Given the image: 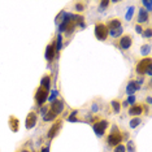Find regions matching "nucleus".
I'll return each instance as SVG.
<instances>
[{"mask_svg": "<svg viewBox=\"0 0 152 152\" xmlns=\"http://www.w3.org/2000/svg\"><path fill=\"white\" fill-rule=\"evenodd\" d=\"M110 105H112L115 113H120V109H121V103L118 100H112L110 101Z\"/></svg>", "mask_w": 152, "mask_h": 152, "instance_id": "obj_21", "label": "nucleus"}, {"mask_svg": "<svg viewBox=\"0 0 152 152\" xmlns=\"http://www.w3.org/2000/svg\"><path fill=\"white\" fill-rule=\"evenodd\" d=\"M147 21H148V12L142 7V8L139 9V14H138V25L147 22Z\"/></svg>", "mask_w": 152, "mask_h": 152, "instance_id": "obj_14", "label": "nucleus"}, {"mask_svg": "<svg viewBox=\"0 0 152 152\" xmlns=\"http://www.w3.org/2000/svg\"><path fill=\"white\" fill-rule=\"evenodd\" d=\"M48 109H50V105H44V107H42V109H40V116H44L46 113L48 112Z\"/></svg>", "mask_w": 152, "mask_h": 152, "instance_id": "obj_32", "label": "nucleus"}, {"mask_svg": "<svg viewBox=\"0 0 152 152\" xmlns=\"http://www.w3.org/2000/svg\"><path fill=\"white\" fill-rule=\"evenodd\" d=\"M9 127H11V130L12 131H18V129H20V121H18V118H16V117H13V116H11L9 117Z\"/></svg>", "mask_w": 152, "mask_h": 152, "instance_id": "obj_15", "label": "nucleus"}, {"mask_svg": "<svg viewBox=\"0 0 152 152\" xmlns=\"http://www.w3.org/2000/svg\"><path fill=\"white\" fill-rule=\"evenodd\" d=\"M143 110H144L143 105L134 104V105H131V107L129 108V115L133 116V117H138V116H141L142 113H143Z\"/></svg>", "mask_w": 152, "mask_h": 152, "instance_id": "obj_9", "label": "nucleus"}, {"mask_svg": "<svg viewBox=\"0 0 152 152\" xmlns=\"http://www.w3.org/2000/svg\"><path fill=\"white\" fill-rule=\"evenodd\" d=\"M40 87H43V88H46V90L50 91V87H51V77H50V74L43 76L42 81H40Z\"/></svg>", "mask_w": 152, "mask_h": 152, "instance_id": "obj_16", "label": "nucleus"}, {"mask_svg": "<svg viewBox=\"0 0 152 152\" xmlns=\"http://www.w3.org/2000/svg\"><path fill=\"white\" fill-rule=\"evenodd\" d=\"M127 148H129V152H134V143L131 141L127 143Z\"/></svg>", "mask_w": 152, "mask_h": 152, "instance_id": "obj_33", "label": "nucleus"}, {"mask_svg": "<svg viewBox=\"0 0 152 152\" xmlns=\"http://www.w3.org/2000/svg\"><path fill=\"white\" fill-rule=\"evenodd\" d=\"M95 37L99 40H105L108 38V29L105 26V23L103 22H96L95 25Z\"/></svg>", "mask_w": 152, "mask_h": 152, "instance_id": "obj_3", "label": "nucleus"}, {"mask_svg": "<svg viewBox=\"0 0 152 152\" xmlns=\"http://www.w3.org/2000/svg\"><path fill=\"white\" fill-rule=\"evenodd\" d=\"M131 44H133V38L130 37L129 34H126V35H122V37L120 38L118 47L121 48V50H129V48L131 47Z\"/></svg>", "mask_w": 152, "mask_h": 152, "instance_id": "obj_6", "label": "nucleus"}, {"mask_svg": "<svg viewBox=\"0 0 152 152\" xmlns=\"http://www.w3.org/2000/svg\"><path fill=\"white\" fill-rule=\"evenodd\" d=\"M134 7H129L127 8V12H126V20L127 21H130L131 20V17H133V14H134Z\"/></svg>", "mask_w": 152, "mask_h": 152, "instance_id": "obj_24", "label": "nucleus"}, {"mask_svg": "<svg viewBox=\"0 0 152 152\" xmlns=\"http://www.w3.org/2000/svg\"><path fill=\"white\" fill-rule=\"evenodd\" d=\"M142 35H143L144 38H148V39H149V38H151V29H149V27L146 29V30L142 33Z\"/></svg>", "mask_w": 152, "mask_h": 152, "instance_id": "obj_29", "label": "nucleus"}, {"mask_svg": "<svg viewBox=\"0 0 152 152\" xmlns=\"http://www.w3.org/2000/svg\"><path fill=\"white\" fill-rule=\"evenodd\" d=\"M48 90H46V88H43V87H38L37 88V91H35V96H34V99H35V104L37 105H43L47 101V99H48Z\"/></svg>", "mask_w": 152, "mask_h": 152, "instance_id": "obj_1", "label": "nucleus"}, {"mask_svg": "<svg viewBox=\"0 0 152 152\" xmlns=\"http://www.w3.org/2000/svg\"><path fill=\"white\" fill-rule=\"evenodd\" d=\"M126 103H127V104L134 105V103H135V96H134V95H130V96H129V99L126 100Z\"/></svg>", "mask_w": 152, "mask_h": 152, "instance_id": "obj_31", "label": "nucleus"}, {"mask_svg": "<svg viewBox=\"0 0 152 152\" xmlns=\"http://www.w3.org/2000/svg\"><path fill=\"white\" fill-rule=\"evenodd\" d=\"M77 115H78V112H73L69 117H68V121H70V122H77L78 121V118H77Z\"/></svg>", "mask_w": 152, "mask_h": 152, "instance_id": "obj_26", "label": "nucleus"}, {"mask_svg": "<svg viewBox=\"0 0 152 152\" xmlns=\"http://www.w3.org/2000/svg\"><path fill=\"white\" fill-rule=\"evenodd\" d=\"M108 121L107 120H101V121H98L96 124H94V131H95V134L98 135V137H103L105 133V130H107L108 127Z\"/></svg>", "mask_w": 152, "mask_h": 152, "instance_id": "obj_5", "label": "nucleus"}, {"mask_svg": "<svg viewBox=\"0 0 152 152\" xmlns=\"http://www.w3.org/2000/svg\"><path fill=\"white\" fill-rule=\"evenodd\" d=\"M84 9V4L83 3H77L76 4V11L77 12H82Z\"/></svg>", "mask_w": 152, "mask_h": 152, "instance_id": "obj_30", "label": "nucleus"}, {"mask_svg": "<svg viewBox=\"0 0 152 152\" xmlns=\"http://www.w3.org/2000/svg\"><path fill=\"white\" fill-rule=\"evenodd\" d=\"M113 152H126V147H125V144H117V146L115 147V151Z\"/></svg>", "mask_w": 152, "mask_h": 152, "instance_id": "obj_25", "label": "nucleus"}, {"mask_svg": "<svg viewBox=\"0 0 152 152\" xmlns=\"http://www.w3.org/2000/svg\"><path fill=\"white\" fill-rule=\"evenodd\" d=\"M122 27H120V29H116V30H110V31H108V35H110L112 38H118V37H121L122 35Z\"/></svg>", "mask_w": 152, "mask_h": 152, "instance_id": "obj_19", "label": "nucleus"}, {"mask_svg": "<svg viewBox=\"0 0 152 152\" xmlns=\"http://www.w3.org/2000/svg\"><path fill=\"white\" fill-rule=\"evenodd\" d=\"M55 118H56V115H55L52 110H50L48 109V112L46 113L44 116H43V121H46V122H48V121H54Z\"/></svg>", "mask_w": 152, "mask_h": 152, "instance_id": "obj_18", "label": "nucleus"}, {"mask_svg": "<svg viewBox=\"0 0 152 152\" xmlns=\"http://www.w3.org/2000/svg\"><path fill=\"white\" fill-rule=\"evenodd\" d=\"M149 52H151V44H143L141 47V54L143 55V56L149 55Z\"/></svg>", "mask_w": 152, "mask_h": 152, "instance_id": "obj_22", "label": "nucleus"}, {"mask_svg": "<svg viewBox=\"0 0 152 152\" xmlns=\"http://www.w3.org/2000/svg\"><path fill=\"white\" fill-rule=\"evenodd\" d=\"M142 124V118L141 117H135V118H131V121H130V127L131 129H135L137 126H139V125Z\"/></svg>", "mask_w": 152, "mask_h": 152, "instance_id": "obj_20", "label": "nucleus"}, {"mask_svg": "<svg viewBox=\"0 0 152 152\" xmlns=\"http://www.w3.org/2000/svg\"><path fill=\"white\" fill-rule=\"evenodd\" d=\"M74 29H76V22H74V21H70V22L68 23L66 29H65V31H66V35H70V34L74 31Z\"/></svg>", "mask_w": 152, "mask_h": 152, "instance_id": "obj_23", "label": "nucleus"}, {"mask_svg": "<svg viewBox=\"0 0 152 152\" xmlns=\"http://www.w3.org/2000/svg\"><path fill=\"white\" fill-rule=\"evenodd\" d=\"M50 110H52V112H54L56 116L60 115V113L64 110V101L59 100V99L54 100L52 103H51V105H50Z\"/></svg>", "mask_w": 152, "mask_h": 152, "instance_id": "obj_7", "label": "nucleus"}, {"mask_svg": "<svg viewBox=\"0 0 152 152\" xmlns=\"http://www.w3.org/2000/svg\"><path fill=\"white\" fill-rule=\"evenodd\" d=\"M40 152H50V146H46L40 149Z\"/></svg>", "mask_w": 152, "mask_h": 152, "instance_id": "obj_36", "label": "nucleus"}, {"mask_svg": "<svg viewBox=\"0 0 152 152\" xmlns=\"http://www.w3.org/2000/svg\"><path fill=\"white\" fill-rule=\"evenodd\" d=\"M61 47H62V37L61 34H59L55 40V50H56V54H59L60 51H61Z\"/></svg>", "mask_w": 152, "mask_h": 152, "instance_id": "obj_17", "label": "nucleus"}, {"mask_svg": "<svg viewBox=\"0 0 152 152\" xmlns=\"http://www.w3.org/2000/svg\"><path fill=\"white\" fill-rule=\"evenodd\" d=\"M138 90H141V86L137 83V81H130L126 86V94L133 95L134 92H137Z\"/></svg>", "mask_w": 152, "mask_h": 152, "instance_id": "obj_12", "label": "nucleus"}, {"mask_svg": "<svg viewBox=\"0 0 152 152\" xmlns=\"http://www.w3.org/2000/svg\"><path fill=\"white\" fill-rule=\"evenodd\" d=\"M107 29H108V31H110V30H116V29H120L122 26V23H121V20L120 18H110L109 21H108V23L107 25Z\"/></svg>", "mask_w": 152, "mask_h": 152, "instance_id": "obj_10", "label": "nucleus"}, {"mask_svg": "<svg viewBox=\"0 0 152 152\" xmlns=\"http://www.w3.org/2000/svg\"><path fill=\"white\" fill-rule=\"evenodd\" d=\"M152 60L149 59V57H146V59H142L141 61L137 64V68H135V70H137V73L139 74V76H144V74H147V70H148L149 68L152 66L151 64Z\"/></svg>", "mask_w": 152, "mask_h": 152, "instance_id": "obj_4", "label": "nucleus"}, {"mask_svg": "<svg viewBox=\"0 0 152 152\" xmlns=\"http://www.w3.org/2000/svg\"><path fill=\"white\" fill-rule=\"evenodd\" d=\"M21 152H31V151H30V149H26V148H23Z\"/></svg>", "mask_w": 152, "mask_h": 152, "instance_id": "obj_38", "label": "nucleus"}, {"mask_svg": "<svg viewBox=\"0 0 152 152\" xmlns=\"http://www.w3.org/2000/svg\"><path fill=\"white\" fill-rule=\"evenodd\" d=\"M147 103H148V104H151V96H148V98H147Z\"/></svg>", "mask_w": 152, "mask_h": 152, "instance_id": "obj_37", "label": "nucleus"}, {"mask_svg": "<svg viewBox=\"0 0 152 152\" xmlns=\"http://www.w3.org/2000/svg\"><path fill=\"white\" fill-rule=\"evenodd\" d=\"M135 30H137V33H138V34H142V33H143V29H142L141 25H137V26H135Z\"/></svg>", "mask_w": 152, "mask_h": 152, "instance_id": "obj_35", "label": "nucleus"}, {"mask_svg": "<svg viewBox=\"0 0 152 152\" xmlns=\"http://www.w3.org/2000/svg\"><path fill=\"white\" fill-rule=\"evenodd\" d=\"M56 96H57V91H56V90H54V91H52V95L48 96V98H50V100H51V101H54Z\"/></svg>", "mask_w": 152, "mask_h": 152, "instance_id": "obj_34", "label": "nucleus"}, {"mask_svg": "<svg viewBox=\"0 0 152 152\" xmlns=\"http://www.w3.org/2000/svg\"><path fill=\"white\" fill-rule=\"evenodd\" d=\"M143 5L146 7V11L149 12V11H151V8H152V1H151V0H144Z\"/></svg>", "mask_w": 152, "mask_h": 152, "instance_id": "obj_27", "label": "nucleus"}, {"mask_svg": "<svg viewBox=\"0 0 152 152\" xmlns=\"http://www.w3.org/2000/svg\"><path fill=\"white\" fill-rule=\"evenodd\" d=\"M108 5H109V1H101L100 5H99V11H100V12L105 11V8H107Z\"/></svg>", "mask_w": 152, "mask_h": 152, "instance_id": "obj_28", "label": "nucleus"}, {"mask_svg": "<svg viewBox=\"0 0 152 152\" xmlns=\"http://www.w3.org/2000/svg\"><path fill=\"white\" fill-rule=\"evenodd\" d=\"M122 142V135L120 131H117L116 127H113V131H110V134L108 135L107 138V143L110 147H116L117 144H120Z\"/></svg>", "mask_w": 152, "mask_h": 152, "instance_id": "obj_2", "label": "nucleus"}, {"mask_svg": "<svg viewBox=\"0 0 152 152\" xmlns=\"http://www.w3.org/2000/svg\"><path fill=\"white\" fill-rule=\"evenodd\" d=\"M55 55H56V50H55V43L52 44H48L46 48V59L47 61H52L55 59Z\"/></svg>", "mask_w": 152, "mask_h": 152, "instance_id": "obj_11", "label": "nucleus"}, {"mask_svg": "<svg viewBox=\"0 0 152 152\" xmlns=\"http://www.w3.org/2000/svg\"><path fill=\"white\" fill-rule=\"evenodd\" d=\"M37 120H38L37 113L34 112V110H31L27 115V117H26V125H25L26 129H33V127L37 125Z\"/></svg>", "mask_w": 152, "mask_h": 152, "instance_id": "obj_8", "label": "nucleus"}, {"mask_svg": "<svg viewBox=\"0 0 152 152\" xmlns=\"http://www.w3.org/2000/svg\"><path fill=\"white\" fill-rule=\"evenodd\" d=\"M61 124L62 122L61 121H56L54 124V126L50 129V131H48V138L50 139H52V138H55L56 137V134H57V131L60 130V127H61Z\"/></svg>", "mask_w": 152, "mask_h": 152, "instance_id": "obj_13", "label": "nucleus"}]
</instances>
